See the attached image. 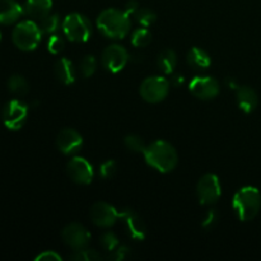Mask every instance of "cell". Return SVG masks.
Segmentation results:
<instances>
[{
  "label": "cell",
  "instance_id": "6da1fadb",
  "mask_svg": "<svg viewBox=\"0 0 261 261\" xmlns=\"http://www.w3.org/2000/svg\"><path fill=\"white\" fill-rule=\"evenodd\" d=\"M145 162L161 173H168L177 166L178 155L175 147L166 140H155L144 150Z\"/></svg>",
  "mask_w": 261,
  "mask_h": 261
},
{
  "label": "cell",
  "instance_id": "7a4b0ae2",
  "mask_svg": "<svg viewBox=\"0 0 261 261\" xmlns=\"http://www.w3.org/2000/svg\"><path fill=\"white\" fill-rule=\"evenodd\" d=\"M97 27L103 36L114 40L124 38L130 31V17L124 10L110 9L103 10L97 18Z\"/></svg>",
  "mask_w": 261,
  "mask_h": 261
},
{
  "label": "cell",
  "instance_id": "3957f363",
  "mask_svg": "<svg viewBox=\"0 0 261 261\" xmlns=\"http://www.w3.org/2000/svg\"><path fill=\"white\" fill-rule=\"evenodd\" d=\"M232 205L240 221L249 222L259 214L261 209V194L254 186L240 189L233 196Z\"/></svg>",
  "mask_w": 261,
  "mask_h": 261
},
{
  "label": "cell",
  "instance_id": "277c9868",
  "mask_svg": "<svg viewBox=\"0 0 261 261\" xmlns=\"http://www.w3.org/2000/svg\"><path fill=\"white\" fill-rule=\"evenodd\" d=\"M42 31L37 22L30 19L18 23L12 33L14 45L22 51H33L40 45L42 38Z\"/></svg>",
  "mask_w": 261,
  "mask_h": 261
},
{
  "label": "cell",
  "instance_id": "5b68a950",
  "mask_svg": "<svg viewBox=\"0 0 261 261\" xmlns=\"http://www.w3.org/2000/svg\"><path fill=\"white\" fill-rule=\"evenodd\" d=\"M63 32L69 41L75 43L86 42L92 36V23L81 13H71L63 20Z\"/></svg>",
  "mask_w": 261,
  "mask_h": 261
},
{
  "label": "cell",
  "instance_id": "8992f818",
  "mask_svg": "<svg viewBox=\"0 0 261 261\" xmlns=\"http://www.w3.org/2000/svg\"><path fill=\"white\" fill-rule=\"evenodd\" d=\"M171 82H168L165 76L154 75L148 76L140 84V96L144 101L149 103H158L162 102L170 93Z\"/></svg>",
  "mask_w": 261,
  "mask_h": 261
},
{
  "label": "cell",
  "instance_id": "52a82bcc",
  "mask_svg": "<svg viewBox=\"0 0 261 261\" xmlns=\"http://www.w3.org/2000/svg\"><path fill=\"white\" fill-rule=\"evenodd\" d=\"M199 203L201 205H213L222 195V188L219 178L213 173H206L199 180L196 185Z\"/></svg>",
  "mask_w": 261,
  "mask_h": 261
},
{
  "label": "cell",
  "instance_id": "ba28073f",
  "mask_svg": "<svg viewBox=\"0 0 261 261\" xmlns=\"http://www.w3.org/2000/svg\"><path fill=\"white\" fill-rule=\"evenodd\" d=\"M28 116V106L19 99H12L3 110V122L9 130H19L25 124Z\"/></svg>",
  "mask_w": 261,
  "mask_h": 261
},
{
  "label": "cell",
  "instance_id": "9c48e42d",
  "mask_svg": "<svg viewBox=\"0 0 261 261\" xmlns=\"http://www.w3.org/2000/svg\"><path fill=\"white\" fill-rule=\"evenodd\" d=\"M130 55L125 47L121 45H114L107 46L102 53V64H103L105 69L110 73H119L122 69L126 66L129 63Z\"/></svg>",
  "mask_w": 261,
  "mask_h": 261
},
{
  "label": "cell",
  "instance_id": "30bf717a",
  "mask_svg": "<svg viewBox=\"0 0 261 261\" xmlns=\"http://www.w3.org/2000/svg\"><path fill=\"white\" fill-rule=\"evenodd\" d=\"M189 91L195 96L196 98L209 101V99L216 98L219 94L221 87L217 79L208 75H199L193 78V81L189 84Z\"/></svg>",
  "mask_w": 261,
  "mask_h": 261
},
{
  "label": "cell",
  "instance_id": "8fae6325",
  "mask_svg": "<svg viewBox=\"0 0 261 261\" xmlns=\"http://www.w3.org/2000/svg\"><path fill=\"white\" fill-rule=\"evenodd\" d=\"M61 239L64 244L73 250L86 249L91 241V233L81 223H70L61 232Z\"/></svg>",
  "mask_w": 261,
  "mask_h": 261
},
{
  "label": "cell",
  "instance_id": "7c38bea8",
  "mask_svg": "<svg viewBox=\"0 0 261 261\" xmlns=\"http://www.w3.org/2000/svg\"><path fill=\"white\" fill-rule=\"evenodd\" d=\"M66 172L73 182L89 185L93 181V167L83 157H74L66 165Z\"/></svg>",
  "mask_w": 261,
  "mask_h": 261
},
{
  "label": "cell",
  "instance_id": "4fadbf2b",
  "mask_svg": "<svg viewBox=\"0 0 261 261\" xmlns=\"http://www.w3.org/2000/svg\"><path fill=\"white\" fill-rule=\"evenodd\" d=\"M89 214H91L93 224H96L99 228H110L120 218V213L117 212V209L105 201H98V203L93 204Z\"/></svg>",
  "mask_w": 261,
  "mask_h": 261
},
{
  "label": "cell",
  "instance_id": "5bb4252c",
  "mask_svg": "<svg viewBox=\"0 0 261 261\" xmlns=\"http://www.w3.org/2000/svg\"><path fill=\"white\" fill-rule=\"evenodd\" d=\"M120 219L124 223L125 229L130 239L135 241H143L147 236V227L142 217L133 209H124L120 212Z\"/></svg>",
  "mask_w": 261,
  "mask_h": 261
},
{
  "label": "cell",
  "instance_id": "9a60e30c",
  "mask_svg": "<svg viewBox=\"0 0 261 261\" xmlns=\"http://www.w3.org/2000/svg\"><path fill=\"white\" fill-rule=\"evenodd\" d=\"M56 145L63 154L73 155L83 147V137L75 129L66 127L61 130L56 137Z\"/></svg>",
  "mask_w": 261,
  "mask_h": 261
},
{
  "label": "cell",
  "instance_id": "2e32d148",
  "mask_svg": "<svg viewBox=\"0 0 261 261\" xmlns=\"http://www.w3.org/2000/svg\"><path fill=\"white\" fill-rule=\"evenodd\" d=\"M24 14L35 22L47 17L53 9V0H27L23 7Z\"/></svg>",
  "mask_w": 261,
  "mask_h": 261
},
{
  "label": "cell",
  "instance_id": "e0dca14e",
  "mask_svg": "<svg viewBox=\"0 0 261 261\" xmlns=\"http://www.w3.org/2000/svg\"><path fill=\"white\" fill-rule=\"evenodd\" d=\"M236 101L241 111L245 114H251L259 105V97L251 87L241 86L237 88Z\"/></svg>",
  "mask_w": 261,
  "mask_h": 261
},
{
  "label": "cell",
  "instance_id": "ac0fdd59",
  "mask_svg": "<svg viewBox=\"0 0 261 261\" xmlns=\"http://www.w3.org/2000/svg\"><path fill=\"white\" fill-rule=\"evenodd\" d=\"M24 14L22 5L15 0H0V23L13 24Z\"/></svg>",
  "mask_w": 261,
  "mask_h": 261
},
{
  "label": "cell",
  "instance_id": "d6986e66",
  "mask_svg": "<svg viewBox=\"0 0 261 261\" xmlns=\"http://www.w3.org/2000/svg\"><path fill=\"white\" fill-rule=\"evenodd\" d=\"M54 71H55V76L58 78V81L65 86L73 84L75 82L76 69L73 61L69 60L68 58L59 59L54 66Z\"/></svg>",
  "mask_w": 261,
  "mask_h": 261
},
{
  "label": "cell",
  "instance_id": "ffe728a7",
  "mask_svg": "<svg viewBox=\"0 0 261 261\" xmlns=\"http://www.w3.org/2000/svg\"><path fill=\"white\" fill-rule=\"evenodd\" d=\"M186 61L195 70H206L212 65L211 55L200 47L190 48L186 56Z\"/></svg>",
  "mask_w": 261,
  "mask_h": 261
},
{
  "label": "cell",
  "instance_id": "44dd1931",
  "mask_svg": "<svg viewBox=\"0 0 261 261\" xmlns=\"http://www.w3.org/2000/svg\"><path fill=\"white\" fill-rule=\"evenodd\" d=\"M176 65H177V55L173 50L171 48H166L158 54L157 58V66L163 74H170L173 73Z\"/></svg>",
  "mask_w": 261,
  "mask_h": 261
},
{
  "label": "cell",
  "instance_id": "7402d4cb",
  "mask_svg": "<svg viewBox=\"0 0 261 261\" xmlns=\"http://www.w3.org/2000/svg\"><path fill=\"white\" fill-rule=\"evenodd\" d=\"M8 89H9L10 93L22 97L30 92V84L25 81L24 76L19 75V74H14L8 81Z\"/></svg>",
  "mask_w": 261,
  "mask_h": 261
},
{
  "label": "cell",
  "instance_id": "603a6c76",
  "mask_svg": "<svg viewBox=\"0 0 261 261\" xmlns=\"http://www.w3.org/2000/svg\"><path fill=\"white\" fill-rule=\"evenodd\" d=\"M41 31H42L43 35H54L59 31V28L63 25V22L60 20L59 14H48L47 17H45L43 19H41L38 22Z\"/></svg>",
  "mask_w": 261,
  "mask_h": 261
},
{
  "label": "cell",
  "instance_id": "cb8c5ba5",
  "mask_svg": "<svg viewBox=\"0 0 261 261\" xmlns=\"http://www.w3.org/2000/svg\"><path fill=\"white\" fill-rule=\"evenodd\" d=\"M152 42V33L147 27H140L133 32L132 43L135 47H145Z\"/></svg>",
  "mask_w": 261,
  "mask_h": 261
},
{
  "label": "cell",
  "instance_id": "d4e9b609",
  "mask_svg": "<svg viewBox=\"0 0 261 261\" xmlns=\"http://www.w3.org/2000/svg\"><path fill=\"white\" fill-rule=\"evenodd\" d=\"M133 17L135 18L138 24H140L142 27H149L157 19V14L149 8H139Z\"/></svg>",
  "mask_w": 261,
  "mask_h": 261
},
{
  "label": "cell",
  "instance_id": "484cf974",
  "mask_svg": "<svg viewBox=\"0 0 261 261\" xmlns=\"http://www.w3.org/2000/svg\"><path fill=\"white\" fill-rule=\"evenodd\" d=\"M69 260L74 261H98L102 260V255L93 249L74 250L73 254L69 256Z\"/></svg>",
  "mask_w": 261,
  "mask_h": 261
},
{
  "label": "cell",
  "instance_id": "4316f807",
  "mask_svg": "<svg viewBox=\"0 0 261 261\" xmlns=\"http://www.w3.org/2000/svg\"><path fill=\"white\" fill-rule=\"evenodd\" d=\"M97 59L93 55H86L79 63V71L83 78H89L93 75L97 70Z\"/></svg>",
  "mask_w": 261,
  "mask_h": 261
},
{
  "label": "cell",
  "instance_id": "83f0119b",
  "mask_svg": "<svg viewBox=\"0 0 261 261\" xmlns=\"http://www.w3.org/2000/svg\"><path fill=\"white\" fill-rule=\"evenodd\" d=\"M124 143H125V147L133 153H144L145 148H147L143 138L137 134L126 135V137H125Z\"/></svg>",
  "mask_w": 261,
  "mask_h": 261
},
{
  "label": "cell",
  "instance_id": "f1b7e54d",
  "mask_svg": "<svg viewBox=\"0 0 261 261\" xmlns=\"http://www.w3.org/2000/svg\"><path fill=\"white\" fill-rule=\"evenodd\" d=\"M99 244L103 247L105 251L107 252H112L116 247L120 246L119 239H117V236L114 232H105L101 236V239H99Z\"/></svg>",
  "mask_w": 261,
  "mask_h": 261
},
{
  "label": "cell",
  "instance_id": "f546056e",
  "mask_svg": "<svg viewBox=\"0 0 261 261\" xmlns=\"http://www.w3.org/2000/svg\"><path fill=\"white\" fill-rule=\"evenodd\" d=\"M117 172V163L114 160H107L99 166V176L105 180H110Z\"/></svg>",
  "mask_w": 261,
  "mask_h": 261
},
{
  "label": "cell",
  "instance_id": "4dcf8cb0",
  "mask_svg": "<svg viewBox=\"0 0 261 261\" xmlns=\"http://www.w3.org/2000/svg\"><path fill=\"white\" fill-rule=\"evenodd\" d=\"M65 47V40H64L63 36L60 35H51L50 38L47 41V50L51 54L56 55V54H60L61 51Z\"/></svg>",
  "mask_w": 261,
  "mask_h": 261
},
{
  "label": "cell",
  "instance_id": "1f68e13d",
  "mask_svg": "<svg viewBox=\"0 0 261 261\" xmlns=\"http://www.w3.org/2000/svg\"><path fill=\"white\" fill-rule=\"evenodd\" d=\"M218 212H217L216 209H209L205 213L203 222H201V227H203L204 229H206V231H209V229H212L216 226L217 222H218Z\"/></svg>",
  "mask_w": 261,
  "mask_h": 261
},
{
  "label": "cell",
  "instance_id": "d6a6232c",
  "mask_svg": "<svg viewBox=\"0 0 261 261\" xmlns=\"http://www.w3.org/2000/svg\"><path fill=\"white\" fill-rule=\"evenodd\" d=\"M130 254V249L127 246H124V245H120L119 247L114 250L112 252H109V256L107 259L109 260H115V261H121L126 259Z\"/></svg>",
  "mask_w": 261,
  "mask_h": 261
},
{
  "label": "cell",
  "instance_id": "836d02e7",
  "mask_svg": "<svg viewBox=\"0 0 261 261\" xmlns=\"http://www.w3.org/2000/svg\"><path fill=\"white\" fill-rule=\"evenodd\" d=\"M36 261H61V256L55 251H43L36 256Z\"/></svg>",
  "mask_w": 261,
  "mask_h": 261
},
{
  "label": "cell",
  "instance_id": "e575fe53",
  "mask_svg": "<svg viewBox=\"0 0 261 261\" xmlns=\"http://www.w3.org/2000/svg\"><path fill=\"white\" fill-rule=\"evenodd\" d=\"M139 3L137 2V0H129V2L125 4V8H124V12L126 13L129 17H132V15L135 14V12H137L138 9H139Z\"/></svg>",
  "mask_w": 261,
  "mask_h": 261
},
{
  "label": "cell",
  "instance_id": "d590c367",
  "mask_svg": "<svg viewBox=\"0 0 261 261\" xmlns=\"http://www.w3.org/2000/svg\"><path fill=\"white\" fill-rule=\"evenodd\" d=\"M184 82H185V79H184L182 75H175L172 78V81H171V84H172L173 87H180L182 86Z\"/></svg>",
  "mask_w": 261,
  "mask_h": 261
},
{
  "label": "cell",
  "instance_id": "8d00e7d4",
  "mask_svg": "<svg viewBox=\"0 0 261 261\" xmlns=\"http://www.w3.org/2000/svg\"><path fill=\"white\" fill-rule=\"evenodd\" d=\"M226 84L229 89H236V91H237V88L240 87L239 84H237V82L234 81L233 78H231V76H228V78L226 79Z\"/></svg>",
  "mask_w": 261,
  "mask_h": 261
},
{
  "label": "cell",
  "instance_id": "74e56055",
  "mask_svg": "<svg viewBox=\"0 0 261 261\" xmlns=\"http://www.w3.org/2000/svg\"><path fill=\"white\" fill-rule=\"evenodd\" d=\"M0 40H2V32H0Z\"/></svg>",
  "mask_w": 261,
  "mask_h": 261
}]
</instances>
